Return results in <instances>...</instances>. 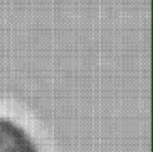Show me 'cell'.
I'll return each instance as SVG.
<instances>
[{"mask_svg":"<svg viewBox=\"0 0 153 152\" xmlns=\"http://www.w3.org/2000/svg\"><path fill=\"white\" fill-rule=\"evenodd\" d=\"M0 152H40L32 135L11 116L0 112Z\"/></svg>","mask_w":153,"mask_h":152,"instance_id":"obj_1","label":"cell"}]
</instances>
